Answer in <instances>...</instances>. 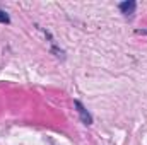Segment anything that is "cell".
Instances as JSON below:
<instances>
[{"label": "cell", "instance_id": "obj_1", "mask_svg": "<svg viewBox=\"0 0 147 145\" xmlns=\"http://www.w3.org/2000/svg\"><path fill=\"white\" fill-rule=\"evenodd\" d=\"M74 106L77 108V113H79V116H80V119H82L84 125H91L92 123V116L87 113V109L80 104V101H74Z\"/></svg>", "mask_w": 147, "mask_h": 145}, {"label": "cell", "instance_id": "obj_2", "mask_svg": "<svg viewBox=\"0 0 147 145\" xmlns=\"http://www.w3.org/2000/svg\"><path fill=\"white\" fill-rule=\"evenodd\" d=\"M135 7H137V3H135L134 0H127V2H121V3H120V10H121V14H125V15H132V14L135 12Z\"/></svg>", "mask_w": 147, "mask_h": 145}, {"label": "cell", "instance_id": "obj_3", "mask_svg": "<svg viewBox=\"0 0 147 145\" xmlns=\"http://www.w3.org/2000/svg\"><path fill=\"white\" fill-rule=\"evenodd\" d=\"M9 21H10L9 15H7L3 10H0V22H2V24H9Z\"/></svg>", "mask_w": 147, "mask_h": 145}]
</instances>
